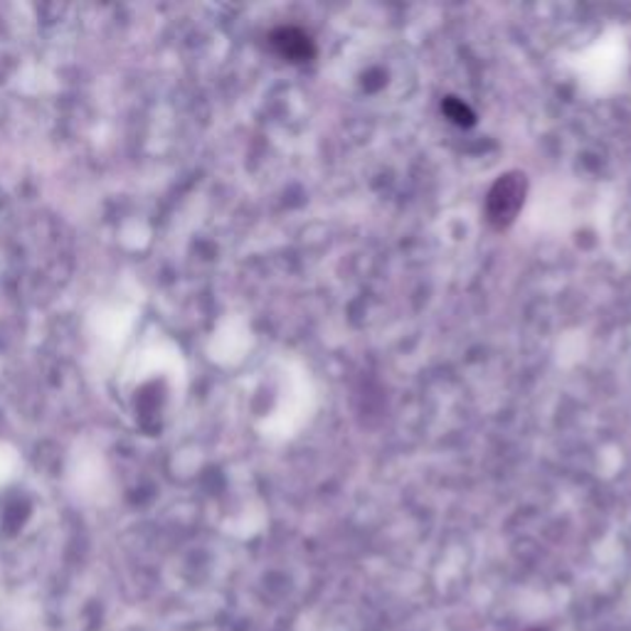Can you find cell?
I'll list each match as a JSON object with an SVG mask.
<instances>
[{
	"label": "cell",
	"mask_w": 631,
	"mask_h": 631,
	"mask_svg": "<svg viewBox=\"0 0 631 631\" xmlns=\"http://www.w3.org/2000/svg\"><path fill=\"white\" fill-rule=\"evenodd\" d=\"M442 109H444V114L452 119L454 124H459V126H469V124H474V114H472V109H469L466 104H462V102H457V99H452L449 97L447 102L442 104Z\"/></svg>",
	"instance_id": "obj_3"
},
{
	"label": "cell",
	"mask_w": 631,
	"mask_h": 631,
	"mask_svg": "<svg viewBox=\"0 0 631 631\" xmlns=\"http://www.w3.org/2000/svg\"><path fill=\"white\" fill-rule=\"evenodd\" d=\"M526 200V176L508 173L496 180V185L491 188L486 200V213L488 219L496 227H506L516 219L520 205Z\"/></svg>",
	"instance_id": "obj_1"
},
{
	"label": "cell",
	"mask_w": 631,
	"mask_h": 631,
	"mask_svg": "<svg viewBox=\"0 0 631 631\" xmlns=\"http://www.w3.org/2000/svg\"><path fill=\"white\" fill-rule=\"evenodd\" d=\"M272 45L289 63H304V59L314 57V43L312 37L296 27H282L272 35Z\"/></svg>",
	"instance_id": "obj_2"
}]
</instances>
